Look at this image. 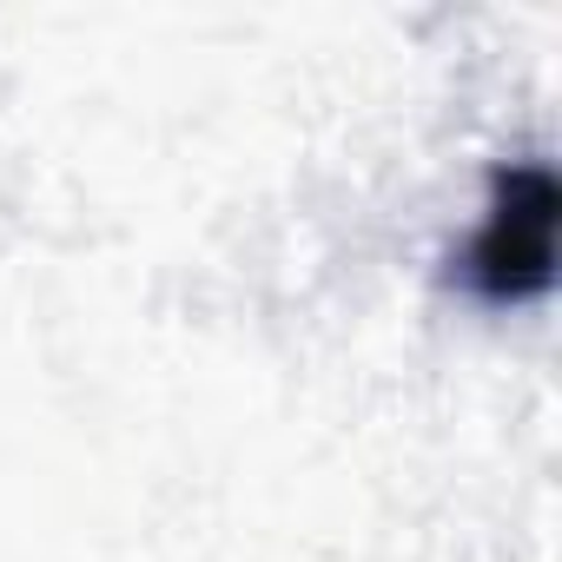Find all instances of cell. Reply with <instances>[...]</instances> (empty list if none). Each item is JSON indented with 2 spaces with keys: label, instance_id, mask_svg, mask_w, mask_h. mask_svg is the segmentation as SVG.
<instances>
[{
  "label": "cell",
  "instance_id": "6da1fadb",
  "mask_svg": "<svg viewBox=\"0 0 562 562\" xmlns=\"http://www.w3.org/2000/svg\"><path fill=\"white\" fill-rule=\"evenodd\" d=\"M555 218H562V192H555L549 159L496 166L483 192V218L450 258L457 292L496 312L542 299L555 285Z\"/></svg>",
  "mask_w": 562,
  "mask_h": 562
}]
</instances>
